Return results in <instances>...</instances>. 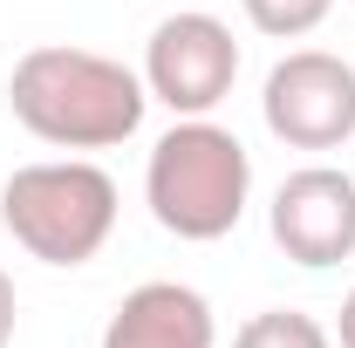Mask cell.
Segmentation results:
<instances>
[{
	"instance_id": "52a82bcc",
	"label": "cell",
	"mask_w": 355,
	"mask_h": 348,
	"mask_svg": "<svg viewBox=\"0 0 355 348\" xmlns=\"http://www.w3.org/2000/svg\"><path fill=\"white\" fill-rule=\"evenodd\" d=\"M212 342H219L212 301L184 280L130 287L110 314V328H103V348H212Z\"/></svg>"
},
{
	"instance_id": "9c48e42d",
	"label": "cell",
	"mask_w": 355,
	"mask_h": 348,
	"mask_svg": "<svg viewBox=\"0 0 355 348\" xmlns=\"http://www.w3.org/2000/svg\"><path fill=\"white\" fill-rule=\"evenodd\" d=\"M239 7H246V21L266 42H301V35H314L335 14V0H239Z\"/></svg>"
},
{
	"instance_id": "ba28073f",
	"label": "cell",
	"mask_w": 355,
	"mask_h": 348,
	"mask_svg": "<svg viewBox=\"0 0 355 348\" xmlns=\"http://www.w3.org/2000/svg\"><path fill=\"white\" fill-rule=\"evenodd\" d=\"M232 348H335V335H328V321H314L301 307H266L232 335Z\"/></svg>"
},
{
	"instance_id": "5b68a950",
	"label": "cell",
	"mask_w": 355,
	"mask_h": 348,
	"mask_svg": "<svg viewBox=\"0 0 355 348\" xmlns=\"http://www.w3.org/2000/svg\"><path fill=\"white\" fill-rule=\"evenodd\" d=\"M260 116L287 150H342L355 137V69L328 48H294L266 69Z\"/></svg>"
},
{
	"instance_id": "6da1fadb",
	"label": "cell",
	"mask_w": 355,
	"mask_h": 348,
	"mask_svg": "<svg viewBox=\"0 0 355 348\" xmlns=\"http://www.w3.org/2000/svg\"><path fill=\"white\" fill-rule=\"evenodd\" d=\"M7 110L28 137H42L55 150H116L144 130L150 89L116 55H96L76 42H42L14 62Z\"/></svg>"
},
{
	"instance_id": "8fae6325",
	"label": "cell",
	"mask_w": 355,
	"mask_h": 348,
	"mask_svg": "<svg viewBox=\"0 0 355 348\" xmlns=\"http://www.w3.org/2000/svg\"><path fill=\"white\" fill-rule=\"evenodd\" d=\"M335 348H355V287H349V301H342V314H335Z\"/></svg>"
},
{
	"instance_id": "8992f818",
	"label": "cell",
	"mask_w": 355,
	"mask_h": 348,
	"mask_svg": "<svg viewBox=\"0 0 355 348\" xmlns=\"http://www.w3.org/2000/svg\"><path fill=\"white\" fill-rule=\"evenodd\" d=\"M266 225H273V246L294 266H342L355 260V177L335 171V164H308L294 171L273 205H266Z\"/></svg>"
},
{
	"instance_id": "3957f363",
	"label": "cell",
	"mask_w": 355,
	"mask_h": 348,
	"mask_svg": "<svg viewBox=\"0 0 355 348\" xmlns=\"http://www.w3.org/2000/svg\"><path fill=\"white\" fill-rule=\"evenodd\" d=\"M7 239L42 266H89L116 232V177L89 157H42L0 184Z\"/></svg>"
},
{
	"instance_id": "7a4b0ae2",
	"label": "cell",
	"mask_w": 355,
	"mask_h": 348,
	"mask_svg": "<svg viewBox=\"0 0 355 348\" xmlns=\"http://www.w3.org/2000/svg\"><path fill=\"white\" fill-rule=\"evenodd\" d=\"M246 198H253V157L225 123L178 116L157 137V150L144 164V205L171 239H191V246L225 239L246 218Z\"/></svg>"
},
{
	"instance_id": "30bf717a",
	"label": "cell",
	"mask_w": 355,
	"mask_h": 348,
	"mask_svg": "<svg viewBox=\"0 0 355 348\" xmlns=\"http://www.w3.org/2000/svg\"><path fill=\"white\" fill-rule=\"evenodd\" d=\"M14 314H21V301H14V280L0 273V348L14 342Z\"/></svg>"
},
{
	"instance_id": "277c9868",
	"label": "cell",
	"mask_w": 355,
	"mask_h": 348,
	"mask_svg": "<svg viewBox=\"0 0 355 348\" xmlns=\"http://www.w3.org/2000/svg\"><path fill=\"white\" fill-rule=\"evenodd\" d=\"M137 76L150 89V103H164L171 116H212L239 82V42L219 14L184 7V14H164L150 28Z\"/></svg>"
}]
</instances>
